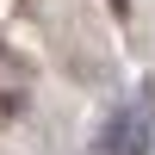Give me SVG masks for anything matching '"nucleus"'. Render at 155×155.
<instances>
[{
  "label": "nucleus",
  "instance_id": "obj_1",
  "mask_svg": "<svg viewBox=\"0 0 155 155\" xmlns=\"http://www.w3.org/2000/svg\"><path fill=\"white\" fill-rule=\"evenodd\" d=\"M143 149H149L143 112H118V118L106 124V137H99V155H143Z\"/></svg>",
  "mask_w": 155,
  "mask_h": 155
}]
</instances>
